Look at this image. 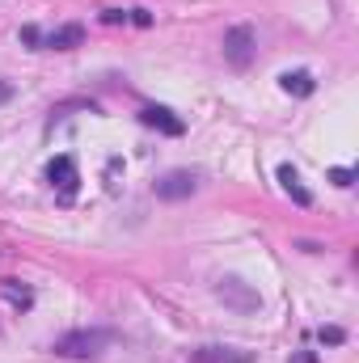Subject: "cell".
Here are the masks:
<instances>
[{"label": "cell", "mask_w": 359, "mask_h": 363, "mask_svg": "<svg viewBox=\"0 0 359 363\" xmlns=\"http://www.w3.org/2000/svg\"><path fill=\"white\" fill-rule=\"evenodd\" d=\"M216 296L224 300V304H233L237 313H254L263 300H258V291H250L241 279H220V287H216Z\"/></svg>", "instance_id": "277c9868"}, {"label": "cell", "mask_w": 359, "mask_h": 363, "mask_svg": "<svg viewBox=\"0 0 359 363\" xmlns=\"http://www.w3.org/2000/svg\"><path fill=\"white\" fill-rule=\"evenodd\" d=\"M321 342H343V330H321Z\"/></svg>", "instance_id": "4fadbf2b"}, {"label": "cell", "mask_w": 359, "mask_h": 363, "mask_svg": "<svg viewBox=\"0 0 359 363\" xmlns=\"http://www.w3.org/2000/svg\"><path fill=\"white\" fill-rule=\"evenodd\" d=\"M194 190H199V174H190V169H174V174H165L157 182L161 199H190Z\"/></svg>", "instance_id": "8992f818"}, {"label": "cell", "mask_w": 359, "mask_h": 363, "mask_svg": "<svg viewBox=\"0 0 359 363\" xmlns=\"http://www.w3.org/2000/svg\"><path fill=\"white\" fill-rule=\"evenodd\" d=\"M140 123H144V127H157V131H165V135H182V131H186L182 118L174 110H165V106H144V110H140Z\"/></svg>", "instance_id": "52a82bcc"}, {"label": "cell", "mask_w": 359, "mask_h": 363, "mask_svg": "<svg viewBox=\"0 0 359 363\" xmlns=\"http://www.w3.org/2000/svg\"><path fill=\"white\" fill-rule=\"evenodd\" d=\"M106 347H110L106 330H72V334L55 338V355H64V359H97Z\"/></svg>", "instance_id": "6da1fadb"}, {"label": "cell", "mask_w": 359, "mask_h": 363, "mask_svg": "<svg viewBox=\"0 0 359 363\" xmlns=\"http://www.w3.org/2000/svg\"><path fill=\"white\" fill-rule=\"evenodd\" d=\"M330 182L334 186H351L355 182V169H330Z\"/></svg>", "instance_id": "7c38bea8"}, {"label": "cell", "mask_w": 359, "mask_h": 363, "mask_svg": "<svg viewBox=\"0 0 359 363\" xmlns=\"http://www.w3.org/2000/svg\"><path fill=\"white\" fill-rule=\"evenodd\" d=\"M4 296H9V300H13V304H21V308H26V304H30V291H26V287H21V291H17V287H13V283H4Z\"/></svg>", "instance_id": "8fae6325"}, {"label": "cell", "mask_w": 359, "mask_h": 363, "mask_svg": "<svg viewBox=\"0 0 359 363\" xmlns=\"http://www.w3.org/2000/svg\"><path fill=\"white\" fill-rule=\"evenodd\" d=\"M38 43L51 47V51H72V47L85 43V26H60V30H51V34H38Z\"/></svg>", "instance_id": "ba28073f"}, {"label": "cell", "mask_w": 359, "mask_h": 363, "mask_svg": "<svg viewBox=\"0 0 359 363\" xmlns=\"http://www.w3.org/2000/svg\"><path fill=\"white\" fill-rule=\"evenodd\" d=\"M279 85L292 93V97H309V93L317 89V81H313L309 72H283V77H279Z\"/></svg>", "instance_id": "30bf717a"}, {"label": "cell", "mask_w": 359, "mask_h": 363, "mask_svg": "<svg viewBox=\"0 0 359 363\" xmlns=\"http://www.w3.org/2000/svg\"><path fill=\"white\" fill-rule=\"evenodd\" d=\"M47 178H51V186H55L60 203H72V199H77L81 174H77V161H72V157H55V161H51V169H47Z\"/></svg>", "instance_id": "3957f363"}, {"label": "cell", "mask_w": 359, "mask_h": 363, "mask_svg": "<svg viewBox=\"0 0 359 363\" xmlns=\"http://www.w3.org/2000/svg\"><path fill=\"white\" fill-rule=\"evenodd\" d=\"M186 359L190 363H258V355L241 351V347H194Z\"/></svg>", "instance_id": "5b68a950"}, {"label": "cell", "mask_w": 359, "mask_h": 363, "mask_svg": "<svg viewBox=\"0 0 359 363\" xmlns=\"http://www.w3.org/2000/svg\"><path fill=\"white\" fill-rule=\"evenodd\" d=\"M279 182H283V190H287V194H292V199H296L300 207H309V203H313V194H309V190L300 186V174H296L292 165H279Z\"/></svg>", "instance_id": "9c48e42d"}, {"label": "cell", "mask_w": 359, "mask_h": 363, "mask_svg": "<svg viewBox=\"0 0 359 363\" xmlns=\"http://www.w3.org/2000/svg\"><path fill=\"white\" fill-rule=\"evenodd\" d=\"M254 51H258V38H254L250 26H233V30L224 34V60H228L233 68H250Z\"/></svg>", "instance_id": "7a4b0ae2"}]
</instances>
